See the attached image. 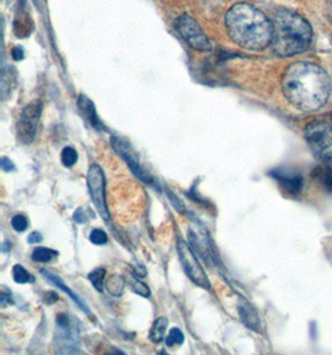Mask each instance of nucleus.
<instances>
[{
	"mask_svg": "<svg viewBox=\"0 0 332 355\" xmlns=\"http://www.w3.org/2000/svg\"><path fill=\"white\" fill-rule=\"evenodd\" d=\"M74 220L77 222V223H85L87 220V217L84 214V209H76V212L74 214Z\"/></svg>",
	"mask_w": 332,
	"mask_h": 355,
	"instance_id": "nucleus-30",
	"label": "nucleus"
},
{
	"mask_svg": "<svg viewBox=\"0 0 332 355\" xmlns=\"http://www.w3.org/2000/svg\"><path fill=\"white\" fill-rule=\"evenodd\" d=\"M42 273H43L44 276L48 278V281H50L51 283H54L56 287L60 288L62 292H65V293L68 294V297L71 298V300H74L75 303L77 304V306H80V309H82V312L86 313L87 315H93L91 312L89 311V308H87L86 304L82 302L81 298H79L76 294L70 289V288L66 287L64 283L60 281V278L59 277H56L55 275H53V273H50L48 270H42Z\"/></svg>",
	"mask_w": 332,
	"mask_h": 355,
	"instance_id": "nucleus-13",
	"label": "nucleus"
},
{
	"mask_svg": "<svg viewBox=\"0 0 332 355\" xmlns=\"http://www.w3.org/2000/svg\"><path fill=\"white\" fill-rule=\"evenodd\" d=\"M132 289H133L135 293L140 294L142 297L147 298V297L151 295L149 288L145 283H142L141 281H137L135 278H132Z\"/></svg>",
	"mask_w": 332,
	"mask_h": 355,
	"instance_id": "nucleus-25",
	"label": "nucleus"
},
{
	"mask_svg": "<svg viewBox=\"0 0 332 355\" xmlns=\"http://www.w3.org/2000/svg\"><path fill=\"white\" fill-rule=\"evenodd\" d=\"M123 288H124V281H123L122 277L113 275L109 278V281H107L109 293L115 297H120V295H122Z\"/></svg>",
	"mask_w": 332,
	"mask_h": 355,
	"instance_id": "nucleus-19",
	"label": "nucleus"
},
{
	"mask_svg": "<svg viewBox=\"0 0 332 355\" xmlns=\"http://www.w3.org/2000/svg\"><path fill=\"white\" fill-rule=\"evenodd\" d=\"M43 300L45 304H54L59 300V295L55 292H46L43 295Z\"/></svg>",
	"mask_w": 332,
	"mask_h": 355,
	"instance_id": "nucleus-27",
	"label": "nucleus"
},
{
	"mask_svg": "<svg viewBox=\"0 0 332 355\" xmlns=\"http://www.w3.org/2000/svg\"><path fill=\"white\" fill-rule=\"evenodd\" d=\"M282 90L297 110L313 112L326 105L331 95V80L329 73L314 62H294L284 71Z\"/></svg>",
	"mask_w": 332,
	"mask_h": 355,
	"instance_id": "nucleus-1",
	"label": "nucleus"
},
{
	"mask_svg": "<svg viewBox=\"0 0 332 355\" xmlns=\"http://www.w3.org/2000/svg\"><path fill=\"white\" fill-rule=\"evenodd\" d=\"M271 178L280 184V187L290 196H297L302 193L304 187V178L299 172L289 171L284 168L273 170L269 173Z\"/></svg>",
	"mask_w": 332,
	"mask_h": 355,
	"instance_id": "nucleus-10",
	"label": "nucleus"
},
{
	"mask_svg": "<svg viewBox=\"0 0 332 355\" xmlns=\"http://www.w3.org/2000/svg\"><path fill=\"white\" fill-rule=\"evenodd\" d=\"M10 248H12V243H10L9 241H4L3 245H1V251H3V253H8V252L10 251Z\"/></svg>",
	"mask_w": 332,
	"mask_h": 355,
	"instance_id": "nucleus-31",
	"label": "nucleus"
},
{
	"mask_svg": "<svg viewBox=\"0 0 332 355\" xmlns=\"http://www.w3.org/2000/svg\"><path fill=\"white\" fill-rule=\"evenodd\" d=\"M311 176L322 190L332 195V161H326L317 166Z\"/></svg>",
	"mask_w": 332,
	"mask_h": 355,
	"instance_id": "nucleus-11",
	"label": "nucleus"
},
{
	"mask_svg": "<svg viewBox=\"0 0 332 355\" xmlns=\"http://www.w3.org/2000/svg\"><path fill=\"white\" fill-rule=\"evenodd\" d=\"M57 252L54 250H49V248H45V247H37L31 254V259L34 262H49L53 261L54 258L57 257Z\"/></svg>",
	"mask_w": 332,
	"mask_h": 355,
	"instance_id": "nucleus-17",
	"label": "nucleus"
},
{
	"mask_svg": "<svg viewBox=\"0 0 332 355\" xmlns=\"http://www.w3.org/2000/svg\"><path fill=\"white\" fill-rule=\"evenodd\" d=\"M28 226H29V222L23 214H17L12 217V227L17 232H24Z\"/></svg>",
	"mask_w": 332,
	"mask_h": 355,
	"instance_id": "nucleus-23",
	"label": "nucleus"
},
{
	"mask_svg": "<svg viewBox=\"0 0 332 355\" xmlns=\"http://www.w3.org/2000/svg\"><path fill=\"white\" fill-rule=\"evenodd\" d=\"M305 139L311 153L321 162L332 161V129L326 121L316 120L305 129Z\"/></svg>",
	"mask_w": 332,
	"mask_h": 355,
	"instance_id": "nucleus-4",
	"label": "nucleus"
},
{
	"mask_svg": "<svg viewBox=\"0 0 332 355\" xmlns=\"http://www.w3.org/2000/svg\"><path fill=\"white\" fill-rule=\"evenodd\" d=\"M77 106H79V110H80L81 115L85 117V120H86L87 123H90L91 126L96 128L98 130L102 128L99 116H98L96 109H95L93 101H91L90 98H87L86 96L81 95V96H79Z\"/></svg>",
	"mask_w": 332,
	"mask_h": 355,
	"instance_id": "nucleus-12",
	"label": "nucleus"
},
{
	"mask_svg": "<svg viewBox=\"0 0 332 355\" xmlns=\"http://www.w3.org/2000/svg\"><path fill=\"white\" fill-rule=\"evenodd\" d=\"M177 248H178L179 261L183 266L187 276L190 277L192 282L196 283L198 287L210 291V279L202 268V266L198 262L197 257L190 248V245H187L183 239H179Z\"/></svg>",
	"mask_w": 332,
	"mask_h": 355,
	"instance_id": "nucleus-9",
	"label": "nucleus"
},
{
	"mask_svg": "<svg viewBox=\"0 0 332 355\" xmlns=\"http://www.w3.org/2000/svg\"><path fill=\"white\" fill-rule=\"evenodd\" d=\"M15 79L17 78H15V73H14L12 68L3 70V73H1V98H3V100H6L10 96L12 90L15 86V83H17Z\"/></svg>",
	"mask_w": 332,
	"mask_h": 355,
	"instance_id": "nucleus-15",
	"label": "nucleus"
},
{
	"mask_svg": "<svg viewBox=\"0 0 332 355\" xmlns=\"http://www.w3.org/2000/svg\"><path fill=\"white\" fill-rule=\"evenodd\" d=\"M12 278H14L15 283H18V284L35 282L34 276H31L30 273L25 270L23 266H20V264H15L12 267Z\"/></svg>",
	"mask_w": 332,
	"mask_h": 355,
	"instance_id": "nucleus-18",
	"label": "nucleus"
},
{
	"mask_svg": "<svg viewBox=\"0 0 332 355\" xmlns=\"http://www.w3.org/2000/svg\"><path fill=\"white\" fill-rule=\"evenodd\" d=\"M12 304V294L10 292H6V288H1V295H0V306L1 308Z\"/></svg>",
	"mask_w": 332,
	"mask_h": 355,
	"instance_id": "nucleus-26",
	"label": "nucleus"
},
{
	"mask_svg": "<svg viewBox=\"0 0 332 355\" xmlns=\"http://www.w3.org/2000/svg\"><path fill=\"white\" fill-rule=\"evenodd\" d=\"M90 241L93 242V245H105V243H107V241H109V237H107V234H106L104 230L96 228L90 234Z\"/></svg>",
	"mask_w": 332,
	"mask_h": 355,
	"instance_id": "nucleus-24",
	"label": "nucleus"
},
{
	"mask_svg": "<svg viewBox=\"0 0 332 355\" xmlns=\"http://www.w3.org/2000/svg\"><path fill=\"white\" fill-rule=\"evenodd\" d=\"M1 168L6 172H10L15 170V166H14V164H12L10 159L3 157V159H1Z\"/></svg>",
	"mask_w": 332,
	"mask_h": 355,
	"instance_id": "nucleus-28",
	"label": "nucleus"
},
{
	"mask_svg": "<svg viewBox=\"0 0 332 355\" xmlns=\"http://www.w3.org/2000/svg\"><path fill=\"white\" fill-rule=\"evenodd\" d=\"M185 342V336H183V333L179 331L178 328H173L169 331V336L167 338V347H173L174 344H177V345H182Z\"/></svg>",
	"mask_w": 332,
	"mask_h": 355,
	"instance_id": "nucleus-22",
	"label": "nucleus"
},
{
	"mask_svg": "<svg viewBox=\"0 0 332 355\" xmlns=\"http://www.w3.org/2000/svg\"><path fill=\"white\" fill-rule=\"evenodd\" d=\"M176 29L192 49L197 51H210L212 49V44L204 34L203 29L198 24L197 20H194L188 14H183L177 19Z\"/></svg>",
	"mask_w": 332,
	"mask_h": 355,
	"instance_id": "nucleus-5",
	"label": "nucleus"
},
{
	"mask_svg": "<svg viewBox=\"0 0 332 355\" xmlns=\"http://www.w3.org/2000/svg\"><path fill=\"white\" fill-rule=\"evenodd\" d=\"M106 270L104 268H98L93 270L89 275V281L93 283V287L96 288V291L102 292L104 289V282H105Z\"/></svg>",
	"mask_w": 332,
	"mask_h": 355,
	"instance_id": "nucleus-20",
	"label": "nucleus"
},
{
	"mask_svg": "<svg viewBox=\"0 0 332 355\" xmlns=\"http://www.w3.org/2000/svg\"><path fill=\"white\" fill-rule=\"evenodd\" d=\"M224 23L229 37L243 49L260 51L271 45L273 23L252 4H234L225 14Z\"/></svg>",
	"mask_w": 332,
	"mask_h": 355,
	"instance_id": "nucleus-2",
	"label": "nucleus"
},
{
	"mask_svg": "<svg viewBox=\"0 0 332 355\" xmlns=\"http://www.w3.org/2000/svg\"><path fill=\"white\" fill-rule=\"evenodd\" d=\"M42 239H43V236L40 234L39 232H33L29 234V237H28V243H30V245H35V243H39V242H42Z\"/></svg>",
	"mask_w": 332,
	"mask_h": 355,
	"instance_id": "nucleus-29",
	"label": "nucleus"
},
{
	"mask_svg": "<svg viewBox=\"0 0 332 355\" xmlns=\"http://www.w3.org/2000/svg\"><path fill=\"white\" fill-rule=\"evenodd\" d=\"M111 145L113 147V150L122 157L123 161L129 165V170L132 171L136 178L141 180L142 182L152 186L154 189H158V184L156 182V180L149 175V172L146 171L142 167L137 155H136L133 148L131 147L129 142L123 140V139H120V137H116V136H112L111 137Z\"/></svg>",
	"mask_w": 332,
	"mask_h": 355,
	"instance_id": "nucleus-7",
	"label": "nucleus"
},
{
	"mask_svg": "<svg viewBox=\"0 0 332 355\" xmlns=\"http://www.w3.org/2000/svg\"><path fill=\"white\" fill-rule=\"evenodd\" d=\"M77 157H79V155L76 153L74 147L68 146L62 150V162L65 167H68V168L73 167L77 162Z\"/></svg>",
	"mask_w": 332,
	"mask_h": 355,
	"instance_id": "nucleus-21",
	"label": "nucleus"
},
{
	"mask_svg": "<svg viewBox=\"0 0 332 355\" xmlns=\"http://www.w3.org/2000/svg\"><path fill=\"white\" fill-rule=\"evenodd\" d=\"M239 315L241 318V322L250 328L252 331H260V320H259L258 314L250 309L249 306L244 304V306H239Z\"/></svg>",
	"mask_w": 332,
	"mask_h": 355,
	"instance_id": "nucleus-14",
	"label": "nucleus"
},
{
	"mask_svg": "<svg viewBox=\"0 0 332 355\" xmlns=\"http://www.w3.org/2000/svg\"><path fill=\"white\" fill-rule=\"evenodd\" d=\"M167 327H168V320L163 317L156 319L154 325H152V329L149 333V339L154 342V343H160L165 338L166 334Z\"/></svg>",
	"mask_w": 332,
	"mask_h": 355,
	"instance_id": "nucleus-16",
	"label": "nucleus"
},
{
	"mask_svg": "<svg viewBox=\"0 0 332 355\" xmlns=\"http://www.w3.org/2000/svg\"><path fill=\"white\" fill-rule=\"evenodd\" d=\"M330 125H331V129H332V120H331V123H330Z\"/></svg>",
	"mask_w": 332,
	"mask_h": 355,
	"instance_id": "nucleus-32",
	"label": "nucleus"
},
{
	"mask_svg": "<svg viewBox=\"0 0 332 355\" xmlns=\"http://www.w3.org/2000/svg\"><path fill=\"white\" fill-rule=\"evenodd\" d=\"M42 109L43 105L40 101H33L23 109L17 125V134L21 144L29 145L34 141L37 132V123L42 116Z\"/></svg>",
	"mask_w": 332,
	"mask_h": 355,
	"instance_id": "nucleus-8",
	"label": "nucleus"
},
{
	"mask_svg": "<svg viewBox=\"0 0 332 355\" xmlns=\"http://www.w3.org/2000/svg\"><path fill=\"white\" fill-rule=\"evenodd\" d=\"M271 23V49L277 56L290 58L308 49L313 40V28L300 14L289 9H279Z\"/></svg>",
	"mask_w": 332,
	"mask_h": 355,
	"instance_id": "nucleus-3",
	"label": "nucleus"
},
{
	"mask_svg": "<svg viewBox=\"0 0 332 355\" xmlns=\"http://www.w3.org/2000/svg\"><path fill=\"white\" fill-rule=\"evenodd\" d=\"M105 184V176H104L102 168L96 164L90 166L89 172H87L89 192H90L93 205L98 209L100 216L102 217V220L109 222L110 220V212H109L107 202H106Z\"/></svg>",
	"mask_w": 332,
	"mask_h": 355,
	"instance_id": "nucleus-6",
	"label": "nucleus"
}]
</instances>
